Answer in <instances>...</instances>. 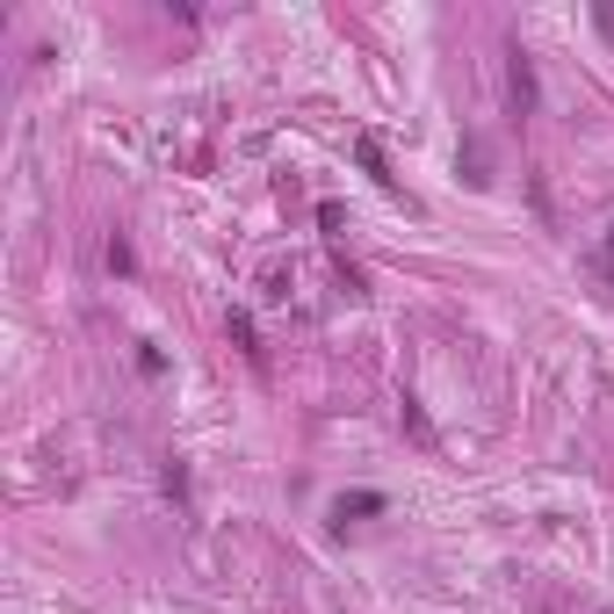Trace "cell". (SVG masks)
I'll return each instance as SVG.
<instances>
[{
  "instance_id": "6da1fadb",
  "label": "cell",
  "mask_w": 614,
  "mask_h": 614,
  "mask_svg": "<svg viewBox=\"0 0 614 614\" xmlns=\"http://www.w3.org/2000/svg\"><path fill=\"white\" fill-rule=\"evenodd\" d=\"M513 102H521V116L535 109V72H527V58L513 52Z\"/></svg>"
},
{
  "instance_id": "7a4b0ae2",
  "label": "cell",
  "mask_w": 614,
  "mask_h": 614,
  "mask_svg": "<svg viewBox=\"0 0 614 614\" xmlns=\"http://www.w3.org/2000/svg\"><path fill=\"white\" fill-rule=\"evenodd\" d=\"M348 513H384V499H376V491H354V499L333 507V521H348Z\"/></svg>"
},
{
  "instance_id": "3957f363",
  "label": "cell",
  "mask_w": 614,
  "mask_h": 614,
  "mask_svg": "<svg viewBox=\"0 0 614 614\" xmlns=\"http://www.w3.org/2000/svg\"><path fill=\"white\" fill-rule=\"evenodd\" d=\"M600 268H607V275H614V239H607V253H600Z\"/></svg>"
}]
</instances>
